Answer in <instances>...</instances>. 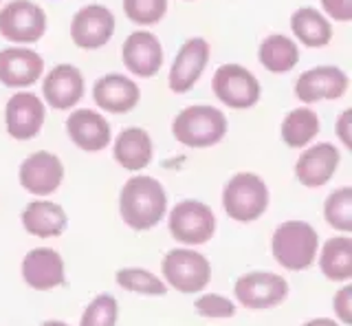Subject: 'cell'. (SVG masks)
<instances>
[{
  "label": "cell",
  "instance_id": "11",
  "mask_svg": "<svg viewBox=\"0 0 352 326\" xmlns=\"http://www.w3.org/2000/svg\"><path fill=\"white\" fill-rule=\"evenodd\" d=\"M348 75L339 67H315L302 73L295 82V97L304 104L339 100L348 91Z\"/></svg>",
  "mask_w": 352,
  "mask_h": 326
},
{
  "label": "cell",
  "instance_id": "12",
  "mask_svg": "<svg viewBox=\"0 0 352 326\" xmlns=\"http://www.w3.org/2000/svg\"><path fill=\"white\" fill-rule=\"evenodd\" d=\"M22 278L36 291H51L66 282L64 258L51 247H36L22 258Z\"/></svg>",
  "mask_w": 352,
  "mask_h": 326
},
{
  "label": "cell",
  "instance_id": "36",
  "mask_svg": "<svg viewBox=\"0 0 352 326\" xmlns=\"http://www.w3.org/2000/svg\"><path fill=\"white\" fill-rule=\"evenodd\" d=\"M302 326H339V322H335L333 318H315V320H308Z\"/></svg>",
  "mask_w": 352,
  "mask_h": 326
},
{
  "label": "cell",
  "instance_id": "8",
  "mask_svg": "<svg viewBox=\"0 0 352 326\" xmlns=\"http://www.w3.org/2000/svg\"><path fill=\"white\" fill-rule=\"evenodd\" d=\"M47 31V14L31 0H11L0 9V36L18 45H33Z\"/></svg>",
  "mask_w": 352,
  "mask_h": 326
},
{
  "label": "cell",
  "instance_id": "6",
  "mask_svg": "<svg viewBox=\"0 0 352 326\" xmlns=\"http://www.w3.org/2000/svg\"><path fill=\"white\" fill-rule=\"evenodd\" d=\"M168 227L174 241H179L187 247H196V245H205L214 238L216 216L209 205L194 199H185L172 208L168 216Z\"/></svg>",
  "mask_w": 352,
  "mask_h": 326
},
{
  "label": "cell",
  "instance_id": "19",
  "mask_svg": "<svg viewBox=\"0 0 352 326\" xmlns=\"http://www.w3.org/2000/svg\"><path fill=\"white\" fill-rule=\"evenodd\" d=\"M44 60L31 49L11 47L0 51V82L9 89H27L42 78Z\"/></svg>",
  "mask_w": 352,
  "mask_h": 326
},
{
  "label": "cell",
  "instance_id": "30",
  "mask_svg": "<svg viewBox=\"0 0 352 326\" xmlns=\"http://www.w3.org/2000/svg\"><path fill=\"white\" fill-rule=\"evenodd\" d=\"M119 318V304L110 293L95 296L82 313L80 326H115Z\"/></svg>",
  "mask_w": 352,
  "mask_h": 326
},
{
  "label": "cell",
  "instance_id": "23",
  "mask_svg": "<svg viewBox=\"0 0 352 326\" xmlns=\"http://www.w3.org/2000/svg\"><path fill=\"white\" fill-rule=\"evenodd\" d=\"M115 161L128 172H139L150 166L152 161V139L143 128H126L121 130L115 148Z\"/></svg>",
  "mask_w": 352,
  "mask_h": 326
},
{
  "label": "cell",
  "instance_id": "26",
  "mask_svg": "<svg viewBox=\"0 0 352 326\" xmlns=\"http://www.w3.org/2000/svg\"><path fill=\"white\" fill-rule=\"evenodd\" d=\"M258 60L271 73H286L295 69V64L300 62V49L291 38L273 34L262 40L258 49Z\"/></svg>",
  "mask_w": 352,
  "mask_h": 326
},
{
  "label": "cell",
  "instance_id": "2",
  "mask_svg": "<svg viewBox=\"0 0 352 326\" xmlns=\"http://www.w3.org/2000/svg\"><path fill=\"white\" fill-rule=\"evenodd\" d=\"M275 263L289 271H306L315 265L319 252L317 230L306 221H286L271 238Z\"/></svg>",
  "mask_w": 352,
  "mask_h": 326
},
{
  "label": "cell",
  "instance_id": "25",
  "mask_svg": "<svg viewBox=\"0 0 352 326\" xmlns=\"http://www.w3.org/2000/svg\"><path fill=\"white\" fill-rule=\"evenodd\" d=\"M291 29L295 38L302 42L304 47L319 49L326 47L333 40V27H330L328 18L319 14L313 7H302L293 12L291 16Z\"/></svg>",
  "mask_w": 352,
  "mask_h": 326
},
{
  "label": "cell",
  "instance_id": "18",
  "mask_svg": "<svg viewBox=\"0 0 352 326\" xmlns=\"http://www.w3.org/2000/svg\"><path fill=\"white\" fill-rule=\"evenodd\" d=\"M42 95L55 111H69L84 97V75L73 64H58L42 82Z\"/></svg>",
  "mask_w": 352,
  "mask_h": 326
},
{
  "label": "cell",
  "instance_id": "10",
  "mask_svg": "<svg viewBox=\"0 0 352 326\" xmlns=\"http://www.w3.org/2000/svg\"><path fill=\"white\" fill-rule=\"evenodd\" d=\"M18 179L20 186L29 194H33V197H49V194H53L62 186L64 166L60 157H55L53 152L40 150L22 161Z\"/></svg>",
  "mask_w": 352,
  "mask_h": 326
},
{
  "label": "cell",
  "instance_id": "31",
  "mask_svg": "<svg viewBox=\"0 0 352 326\" xmlns=\"http://www.w3.org/2000/svg\"><path fill=\"white\" fill-rule=\"evenodd\" d=\"M124 12L135 25H157L168 12V0H124Z\"/></svg>",
  "mask_w": 352,
  "mask_h": 326
},
{
  "label": "cell",
  "instance_id": "3",
  "mask_svg": "<svg viewBox=\"0 0 352 326\" xmlns=\"http://www.w3.org/2000/svg\"><path fill=\"white\" fill-rule=\"evenodd\" d=\"M172 135L187 148H209L227 135V117L214 106H187L174 117Z\"/></svg>",
  "mask_w": 352,
  "mask_h": 326
},
{
  "label": "cell",
  "instance_id": "16",
  "mask_svg": "<svg viewBox=\"0 0 352 326\" xmlns=\"http://www.w3.org/2000/svg\"><path fill=\"white\" fill-rule=\"evenodd\" d=\"M209 62V45L203 38H190L179 49L170 69V89L174 93H187L201 80V75Z\"/></svg>",
  "mask_w": 352,
  "mask_h": 326
},
{
  "label": "cell",
  "instance_id": "1",
  "mask_svg": "<svg viewBox=\"0 0 352 326\" xmlns=\"http://www.w3.org/2000/svg\"><path fill=\"white\" fill-rule=\"evenodd\" d=\"M168 214V194L148 175L130 177L119 192V216L130 230L148 232Z\"/></svg>",
  "mask_w": 352,
  "mask_h": 326
},
{
  "label": "cell",
  "instance_id": "35",
  "mask_svg": "<svg viewBox=\"0 0 352 326\" xmlns=\"http://www.w3.org/2000/svg\"><path fill=\"white\" fill-rule=\"evenodd\" d=\"M337 135L346 148H352V108H346L337 122Z\"/></svg>",
  "mask_w": 352,
  "mask_h": 326
},
{
  "label": "cell",
  "instance_id": "34",
  "mask_svg": "<svg viewBox=\"0 0 352 326\" xmlns=\"http://www.w3.org/2000/svg\"><path fill=\"white\" fill-rule=\"evenodd\" d=\"M322 7L337 23H350L352 20V0H322Z\"/></svg>",
  "mask_w": 352,
  "mask_h": 326
},
{
  "label": "cell",
  "instance_id": "4",
  "mask_svg": "<svg viewBox=\"0 0 352 326\" xmlns=\"http://www.w3.org/2000/svg\"><path fill=\"white\" fill-rule=\"evenodd\" d=\"M223 208L236 223H253L269 208V188L253 172H238L225 183Z\"/></svg>",
  "mask_w": 352,
  "mask_h": 326
},
{
  "label": "cell",
  "instance_id": "9",
  "mask_svg": "<svg viewBox=\"0 0 352 326\" xmlns=\"http://www.w3.org/2000/svg\"><path fill=\"white\" fill-rule=\"evenodd\" d=\"M214 95L229 108H251L260 100V82L249 69L240 67V64H223L214 73Z\"/></svg>",
  "mask_w": 352,
  "mask_h": 326
},
{
  "label": "cell",
  "instance_id": "27",
  "mask_svg": "<svg viewBox=\"0 0 352 326\" xmlns=\"http://www.w3.org/2000/svg\"><path fill=\"white\" fill-rule=\"evenodd\" d=\"M319 128H322V124H319L315 111H311V108H295L284 117L280 135L289 148H304L317 137Z\"/></svg>",
  "mask_w": 352,
  "mask_h": 326
},
{
  "label": "cell",
  "instance_id": "32",
  "mask_svg": "<svg viewBox=\"0 0 352 326\" xmlns=\"http://www.w3.org/2000/svg\"><path fill=\"white\" fill-rule=\"evenodd\" d=\"M194 309L201 318H209V320H227L236 315L234 300L218 296V293H203L201 298H196Z\"/></svg>",
  "mask_w": 352,
  "mask_h": 326
},
{
  "label": "cell",
  "instance_id": "7",
  "mask_svg": "<svg viewBox=\"0 0 352 326\" xmlns=\"http://www.w3.org/2000/svg\"><path fill=\"white\" fill-rule=\"evenodd\" d=\"M234 293L245 309L267 311L289 298V282L273 271H249L236 280Z\"/></svg>",
  "mask_w": 352,
  "mask_h": 326
},
{
  "label": "cell",
  "instance_id": "29",
  "mask_svg": "<svg viewBox=\"0 0 352 326\" xmlns=\"http://www.w3.org/2000/svg\"><path fill=\"white\" fill-rule=\"evenodd\" d=\"M324 219L330 227L350 234L352 232V188L344 186L328 194L324 203Z\"/></svg>",
  "mask_w": 352,
  "mask_h": 326
},
{
  "label": "cell",
  "instance_id": "15",
  "mask_svg": "<svg viewBox=\"0 0 352 326\" xmlns=\"http://www.w3.org/2000/svg\"><path fill=\"white\" fill-rule=\"evenodd\" d=\"M339 161L341 152L333 144H328V141L311 146L295 161V179L304 188H324L335 177Z\"/></svg>",
  "mask_w": 352,
  "mask_h": 326
},
{
  "label": "cell",
  "instance_id": "17",
  "mask_svg": "<svg viewBox=\"0 0 352 326\" xmlns=\"http://www.w3.org/2000/svg\"><path fill=\"white\" fill-rule=\"evenodd\" d=\"M121 60L130 73L139 75V78H154L163 64V49L159 38L150 31L130 34L121 47Z\"/></svg>",
  "mask_w": 352,
  "mask_h": 326
},
{
  "label": "cell",
  "instance_id": "28",
  "mask_svg": "<svg viewBox=\"0 0 352 326\" xmlns=\"http://www.w3.org/2000/svg\"><path fill=\"white\" fill-rule=\"evenodd\" d=\"M117 285L130 291V293H139V296H165L168 293V285L159 278L154 276L152 271L141 269V267H124L119 269L115 274Z\"/></svg>",
  "mask_w": 352,
  "mask_h": 326
},
{
  "label": "cell",
  "instance_id": "20",
  "mask_svg": "<svg viewBox=\"0 0 352 326\" xmlns=\"http://www.w3.org/2000/svg\"><path fill=\"white\" fill-rule=\"evenodd\" d=\"M141 91L137 82L130 78H124L119 73H110L99 78L93 86V100L95 104L106 113L113 115H124L130 113L132 108L139 104Z\"/></svg>",
  "mask_w": 352,
  "mask_h": 326
},
{
  "label": "cell",
  "instance_id": "22",
  "mask_svg": "<svg viewBox=\"0 0 352 326\" xmlns=\"http://www.w3.org/2000/svg\"><path fill=\"white\" fill-rule=\"evenodd\" d=\"M22 227L27 234L36 238H58L69 227V216L64 208L53 201H31L25 210H22Z\"/></svg>",
  "mask_w": 352,
  "mask_h": 326
},
{
  "label": "cell",
  "instance_id": "14",
  "mask_svg": "<svg viewBox=\"0 0 352 326\" xmlns=\"http://www.w3.org/2000/svg\"><path fill=\"white\" fill-rule=\"evenodd\" d=\"M115 34V16L102 5L82 7L73 16L71 38L80 49H99Z\"/></svg>",
  "mask_w": 352,
  "mask_h": 326
},
{
  "label": "cell",
  "instance_id": "21",
  "mask_svg": "<svg viewBox=\"0 0 352 326\" xmlns=\"http://www.w3.org/2000/svg\"><path fill=\"white\" fill-rule=\"evenodd\" d=\"M66 135L80 150L99 152L110 144V124L104 115L80 108L66 119Z\"/></svg>",
  "mask_w": 352,
  "mask_h": 326
},
{
  "label": "cell",
  "instance_id": "33",
  "mask_svg": "<svg viewBox=\"0 0 352 326\" xmlns=\"http://www.w3.org/2000/svg\"><path fill=\"white\" fill-rule=\"evenodd\" d=\"M333 309L341 324H352V285L341 287L333 298Z\"/></svg>",
  "mask_w": 352,
  "mask_h": 326
},
{
  "label": "cell",
  "instance_id": "37",
  "mask_svg": "<svg viewBox=\"0 0 352 326\" xmlns=\"http://www.w3.org/2000/svg\"><path fill=\"white\" fill-rule=\"evenodd\" d=\"M40 326H69V324L62 322V320H47V322H42Z\"/></svg>",
  "mask_w": 352,
  "mask_h": 326
},
{
  "label": "cell",
  "instance_id": "13",
  "mask_svg": "<svg viewBox=\"0 0 352 326\" xmlns=\"http://www.w3.org/2000/svg\"><path fill=\"white\" fill-rule=\"evenodd\" d=\"M44 111L42 100H38L33 93H16L9 97L5 108V124L7 133L18 141H29L38 137V133L44 126Z\"/></svg>",
  "mask_w": 352,
  "mask_h": 326
},
{
  "label": "cell",
  "instance_id": "5",
  "mask_svg": "<svg viewBox=\"0 0 352 326\" xmlns=\"http://www.w3.org/2000/svg\"><path fill=\"white\" fill-rule=\"evenodd\" d=\"M161 276L168 287L179 293H201L212 280V265L209 260L192 247L170 249L161 260Z\"/></svg>",
  "mask_w": 352,
  "mask_h": 326
},
{
  "label": "cell",
  "instance_id": "24",
  "mask_svg": "<svg viewBox=\"0 0 352 326\" xmlns=\"http://www.w3.org/2000/svg\"><path fill=\"white\" fill-rule=\"evenodd\" d=\"M319 269L333 282H348L352 278V238L348 234L324 243L319 252Z\"/></svg>",
  "mask_w": 352,
  "mask_h": 326
}]
</instances>
